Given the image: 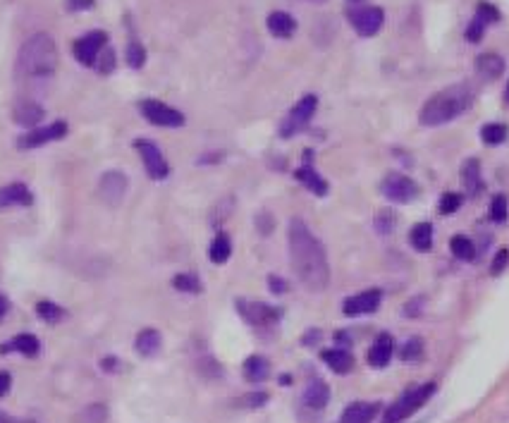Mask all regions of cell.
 Returning <instances> with one entry per match:
<instances>
[{
    "instance_id": "cell-1",
    "label": "cell",
    "mask_w": 509,
    "mask_h": 423,
    "mask_svg": "<svg viewBox=\"0 0 509 423\" xmlns=\"http://www.w3.org/2000/svg\"><path fill=\"white\" fill-rule=\"evenodd\" d=\"M290 261L294 273L311 292H323L330 282L328 256L318 237L301 218L290 220Z\"/></svg>"
},
{
    "instance_id": "cell-2",
    "label": "cell",
    "mask_w": 509,
    "mask_h": 423,
    "mask_svg": "<svg viewBox=\"0 0 509 423\" xmlns=\"http://www.w3.org/2000/svg\"><path fill=\"white\" fill-rule=\"evenodd\" d=\"M471 103H474V89L471 86L467 84L447 86V89L438 91L435 96L426 100L419 120L426 127H440V124L460 117L464 110H469Z\"/></svg>"
},
{
    "instance_id": "cell-3",
    "label": "cell",
    "mask_w": 509,
    "mask_h": 423,
    "mask_svg": "<svg viewBox=\"0 0 509 423\" xmlns=\"http://www.w3.org/2000/svg\"><path fill=\"white\" fill-rule=\"evenodd\" d=\"M58 69V46L50 34H34L24 41L17 55V72L22 77H53Z\"/></svg>"
},
{
    "instance_id": "cell-4",
    "label": "cell",
    "mask_w": 509,
    "mask_h": 423,
    "mask_svg": "<svg viewBox=\"0 0 509 423\" xmlns=\"http://www.w3.org/2000/svg\"><path fill=\"white\" fill-rule=\"evenodd\" d=\"M433 395H435V383H423V385H419V388L406 390L397 402H392V407H390L385 416H382V423H402L404 419H409V416L416 414Z\"/></svg>"
},
{
    "instance_id": "cell-5",
    "label": "cell",
    "mask_w": 509,
    "mask_h": 423,
    "mask_svg": "<svg viewBox=\"0 0 509 423\" xmlns=\"http://www.w3.org/2000/svg\"><path fill=\"white\" fill-rule=\"evenodd\" d=\"M316 108H318V96H313V93H306V96L301 98L299 103L290 110V115L282 120L280 134L287 139V137L297 134L299 129H304L306 124L311 122V117L316 115Z\"/></svg>"
},
{
    "instance_id": "cell-6",
    "label": "cell",
    "mask_w": 509,
    "mask_h": 423,
    "mask_svg": "<svg viewBox=\"0 0 509 423\" xmlns=\"http://www.w3.org/2000/svg\"><path fill=\"white\" fill-rule=\"evenodd\" d=\"M380 192H382V197L387 201H392V204H409V201L416 199L419 187H416V182H411L406 175L390 173L387 178L380 182Z\"/></svg>"
},
{
    "instance_id": "cell-7",
    "label": "cell",
    "mask_w": 509,
    "mask_h": 423,
    "mask_svg": "<svg viewBox=\"0 0 509 423\" xmlns=\"http://www.w3.org/2000/svg\"><path fill=\"white\" fill-rule=\"evenodd\" d=\"M134 149L139 151V156L144 161V168H146V173H148L151 180H165L168 178L170 166H168L165 156L160 153V149L156 146L153 141H148V139H136Z\"/></svg>"
},
{
    "instance_id": "cell-8",
    "label": "cell",
    "mask_w": 509,
    "mask_h": 423,
    "mask_svg": "<svg viewBox=\"0 0 509 423\" xmlns=\"http://www.w3.org/2000/svg\"><path fill=\"white\" fill-rule=\"evenodd\" d=\"M139 108H141V115L146 117L151 124H158V127H182V124H185V115H182L180 110L160 103V100L146 98L139 103Z\"/></svg>"
},
{
    "instance_id": "cell-9",
    "label": "cell",
    "mask_w": 509,
    "mask_h": 423,
    "mask_svg": "<svg viewBox=\"0 0 509 423\" xmlns=\"http://www.w3.org/2000/svg\"><path fill=\"white\" fill-rule=\"evenodd\" d=\"M127 185L129 182L120 170H108L98 182V199L110 208L120 206L124 194H127Z\"/></svg>"
},
{
    "instance_id": "cell-10",
    "label": "cell",
    "mask_w": 509,
    "mask_h": 423,
    "mask_svg": "<svg viewBox=\"0 0 509 423\" xmlns=\"http://www.w3.org/2000/svg\"><path fill=\"white\" fill-rule=\"evenodd\" d=\"M237 311L254 328H273L282 315L278 308L263 304V301H237Z\"/></svg>"
},
{
    "instance_id": "cell-11",
    "label": "cell",
    "mask_w": 509,
    "mask_h": 423,
    "mask_svg": "<svg viewBox=\"0 0 509 423\" xmlns=\"http://www.w3.org/2000/svg\"><path fill=\"white\" fill-rule=\"evenodd\" d=\"M108 43V34L105 31H91V34L81 36V39L74 43V58H77L81 65L93 67V62L100 55V50L105 48Z\"/></svg>"
},
{
    "instance_id": "cell-12",
    "label": "cell",
    "mask_w": 509,
    "mask_h": 423,
    "mask_svg": "<svg viewBox=\"0 0 509 423\" xmlns=\"http://www.w3.org/2000/svg\"><path fill=\"white\" fill-rule=\"evenodd\" d=\"M380 301H382V292H380V289H366V292L354 294V296H349V299H344L342 313L349 315V318L373 313V311H378Z\"/></svg>"
},
{
    "instance_id": "cell-13",
    "label": "cell",
    "mask_w": 509,
    "mask_h": 423,
    "mask_svg": "<svg viewBox=\"0 0 509 423\" xmlns=\"http://www.w3.org/2000/svg\"><path fill=\"white\" fill-rule=\"evenodd\" d=\"M67 137V124L65 122H53L48 127H39V129H31L29 134H24L17 146L20 149H39L43 144L50 141H60V139Z\"/></svg>"
},
{
    "instance_id": "cell-14",
    "label": "cell",
    "mask_w": 509,
    "mask_h": 423,
    "mask_svg": "<svg viewBox=\"0 0 509 423\" xmlns=\"http://www.w3.org/2000/svg\"><path fill=\"white\" fill-rule=\"evenodd\" d=\"M382 22H385V12H382L380 8H373V5L351 12V27H354L356 34H361V36L378 34Z\"/></svg>"
},
{
    "instance_id": "cell-15",
    "label": "cell",
    "mask_w": 509,
    "mask_h": 423,
    "mask_svg": "<svg viewBox=\"0 0 509 423\" xmlns=\"http://www.w3.org/2000/svg\"><path fill=\"white\" fill-rule=\"evenodd\" d=\"M43 115H46V110H43V105H39L36 100H20V103L15 105V110H12L15 124L27 129H34L43 120Z\"/></svg>"
},
{
    "instance_id": "cell-16",
    "label": "cell",
    "mask_w": 509,
    "mask_h": 423,
    "mask_svg": "<svg viewBox=\"0 0 509 423\" xmlns=\"http://www.w3.org/2000/svg\"><path fill=\"white\" fill-rule=\"evenodd\" d=\"M392 354H394V337L390 332H380L378 337H375L373 347L368 349V364L373 366V369H385Z\"/></svg>"
},
{
    "instance_id": "cell-17",
    "label": "cell",
    "mask_w": 509,
    "mask_h": 423,
    "mask_svg": "<svg viewBox=\"0 0 509 423\" xmlns=\"http://www.w3.org/2000/svg\"><path fill=\"white\" fill-rule=\"evenodd\" d=\"M380 402H354L342 412V423H373L380 414Z\"/></svg>"
},
{
    "instance_id": "cell-18",
    "label": "cell",
    "mask_w": 509,
    "mask_h": 423,
    "mask_svg": "<svg viewBox=\"0 0 509 423\" xmlns=\"http://www.w3.org/2000/svg\"><path fill=\"white\" fill-rule=\"evenodd\" d=\"M31 204H34V194H31L29 187L22 185V182H15V185L0 189V211L10 206H31Z\"/></svg>"
},
{
    "instance_id": "cell-19",
    "label": "cell",
    "mask_w": 509,
    "mask_h": 423,
    "mask_svg": "<svg viewBox=\"0 0 509 423\" xmlns=\"http://www.w3.org/2000/svg\"><path fill=\"white\" fill-rule=\"evenodd\" d=\"M41 349V342L39 337H34L31 332H22L17 335V337H12L10 342H5L0 347V354H10V352H20L24 357H36Z\"/></svg>"
},
{
    "instance_id": "cell-20",
    "label": "cell",
    "mask_w": 509,
    "mask_h": 423,
    "mask_svg": "<svg viewBox=\"0 0 509 423\" xmlns=\"http://www.w3.org/2000/svg\"><path fill=\"white\" fill-rule=\"evenodd\" d=\"M160 347H163V337H160L158 330H153V328H146V330H141L139 335H136V340H134L136 354L144 357V359L156 357L160 352Z\"/></svg>"
},
{
    "instance_id": "cell-21",
    "label": "cell",
    "mask_w": 509,
    "mask_h": 423,
    "mask_svg": "<svg viewBox=\"0 0 509 423\" xmlns=\"http://www.w3.org/2000/svg\"><path fill=\"white\" fill-rule=\"evenodd\" d=\"M320 359L328 364V369L332 373H339V376L349 373V371L354 369V357H351L347 349H339V347H335V349H325L323 354H320Z\"/></svg>"
},
{
    "instance_id": "cell-22",
    "label": "cell",
    "mask_w": 509,
    "mask_h": 423,
    "mask_svg": "<svg viewBox=\"0 0 509 423\" xmlns=\"http://www.w3.org/2000/svg\"><path fill=\"white\" fill-rule=\"evenodd\" d=\"M304 404L309 409H325L328 407V402H330V388H328V383H323V381H311L309 385H306V390H304Z\"/></svg>"
},
{
    "instance_id": "cell-23",
    "label": "cell",
    "mask_w": 509,
    "mask_h": 423,
    "mask_svg": "<svg viewBox=\"0 0 509 423\" xmlns=\"http://www.w3.org/2000/svg\"><path fill=\"white\" fill-rule=\"evenodd\" d=\"M268 31L278 39H290V36L297 31V22H294L292 15L287 12H273L268 17Z\"/></svg>"
},
{
    "instance_id": "cell-24",
    "label": "cell",
    "mask_w": 509,
    "mask_h": 423,
    "mask_svg": "<svg viewBox=\"0 0 509 423\" xmlns=\"http://www.w3.org/2000/svg\"><path fill=\"white\" fill-rule=\"evenodd\" d=\"M476 72L486 79H498L505 72V60L495 53H483L476 58Z\"/></svg>"
},
{
    "instance_id": "cell-25",
    "label": "cell",
    "mask_w": 509,
    "mask_h": 423,
    "mask_svg": "<svg viewBox=\"0 0 509 423\" xmlns=\"http://www.w3.org/2000/svg\"><path fill=\"white\" fill-rule=\"evenodd\" d=\"M270 373V364L266 357H249L247 361H244V378H247L249 383H263Z\"/></svg>"
},
{
    "instance_id": "cell-26",
    "label": "cell",
    "mask_w": 509,
    "mask_h": 423,
    "mask_svg": "<svg viewBox=\"0 0 509 423\" xmlns=\"http://www.w3.org/2000/svg\"><path fill=\"white\" fill-rule=\"evenodd\" d=\"M294 178H297L301 185H306L311 189L313 194H318V197H325L328 194V182H325L316 170L311 168H299L297 173H294Z\"/></svg>"
},
{
    "instance_id": "cell-27",
    "label": "cell",
    "mask_w": 509,
    "mask_h": 423,
    "mask_svg": "<svg viewBox=\"0 0 509 423\" xmlns=\"http://www.w3.org/2000/svg\"><path fill=\"white\" fill-rule=\"evenodd\" d=\"M409 242L411 246L416 251H431V246H433V225L431 223H419V225H414L411 227V232H409Z\"/></svg>"
},
{
    "instance_id": "cell-28",
    "label": "cell",
    "mask_w": 509,
    "mask_h": 423,
    "mask_svg": "<svg viewBox=\"0 0 509 423\" xmlns=\"http://www.w3.org/2000/svg\"><path fill=\"white\" fill-rule=\"evenodd\" d=\"M232 254V242H230V237L225 235V232H218L216 239H213V244H211V249H209V258L213 263H225L230 258Z\"/></svg>"
},
{
    "instance_id": "cell-29",
    "label": "cell",
    "mask_w": 509,
    "mask_h": 423,
    "mask_svg": "<svg viewBox=\"0 0 509 423\" xmlns=\"http://www.w3.org/2000/svg\"><path fill=\"white\" fill-rule=\"evenodd\" d=\"M105 421H108V407L100 402L89 404V407H84L74 416V423H105Z\"/></svg>"
},
{
    "instance_id": "cell-30",
    "label": "cell",
    "mask_w": 509,
    "mask_h": 423,
    "mask_svg": "<svg viewBox=\"0 0 509 423\" xmlns=\"http://www.w3.org/2000/svg\"><path fill=\"white\" fill-rule=\"evenodd\" d=\"M462 182H464V187H467L471 194H476L481 189V163L476 161V158H471V161L464 163Z\"/></svg>"
},
{
    "instance_id": "cell-31",
    "label": "cell",
    "mask_w": 509,
    "mask_h": 423,
    "mask_svg": "<svg viewBox=\"0 0 509 423\" xmlns=\"http://www.w3.org/2000/svg\"><path fill=\"white\" fill-rule=\"evenodd\" d=\"M450 249H452V254H455L457 258H462V261H474V258H476V246H474V242H471L469 237H464V235L452 237Z\"/></svg>"
},
{
    "instance_id": "cell-32",
    "label": "cell",
    "mask_w": 509,
    "mask_h": 423,
    "mask_svg": "<svg viewBox=\"0 0 509 423\" xmlns=\"http://www.w3.org/2000/svg\"><path fill=\"white\" fill-rule=\"evenodd\" d=\"M36 313H39V318L46 320L48 325L60 323V320L67 315L65 308L58 306V304H53V301H39V304H36Z\"/></svg>"
},
{
    "instance_id": "cell-33",
    "label": "cell",
    "mask_w": 509,
    "mask_h": 423,
    "mask_svg": "<svg viewBox=\"0 0 509 423\" xmlns=\"http://www.w3.org/2000/svg\"><path fill=\"white\" fill-rule=\"evenodd\" d=\"M481 139L488 146H498V144H502L507 139V127L500 122H490L481 129Z\"/></svg>"
},
{
    "instance_id": "cell-34",
    "label": "cell",
    "mask_w": 509,
    "mask_h": 423,
    "mask_svg": "<svg viewBox=\"0 0 509 423\" xmlns=\"http://www.w3.org/2000/svg\"><path fill=\"white\" fill-rule=\"evenodd\" d=\"M399 357H402V361H404V364L421 361V357H423V340H421V337H411V340H406V344L402 347Z\"/></svg>"
},
{
    "instance_id": "cell-35",
    "label": "cell",
    "mask_w": 509,
    "mask_h": 423,
    "mask_svg": "<svg viewBox=\"0 0 509 423\" xmlns=\"http://www.w3.org/2000/svg\"><path fill=\"white\" fill-rule=\"evenodd\" d=\"M172 287L180 289V292H189V294H199L201 292V280L192 273H180L172 277Z\"/></svg>"
},
{
    "instance_id": "cell-36",
    "label": "cell",
    "mask_w": 509,
    "mask_h": 423,
    "mask_svg": "<svg viewBox=\"0 0 509 423\" xmlns=\"http://www.w3.org/2000/svg\"><path fill=\"white\" fill-rule=\"evenodd\" d=\"M507 213H509L507 197H505V194H498V197L493 199V204H490V218H493L495 223H505Z\"/></svg>"
},
{
    "instance_id": "cell-37",
    "label": "cell",
    "mask_w": 509,
    "mask_h": 423,
    "mask_svg": "<svg viewBox=\"0 0 509 423\" xmlns=\"http://www.w3.org/2000/svg\"><path fill=\"white\" fill-rule=\"evenodd\" d=\"M127 62H129V67H134V69H139L144 62H146V50H144L139 41H131L127 46Z\"/></svg>"
},
{
    "instance_id": "cell-38",
    "label": "cell",
    "mask_w": 509,
    "mask_h": 423,
    "mask_svg": "<svg viewBox=\"0 0 509 423\" xmlns=\"http://www.w3.org/2000/svg\"><path fill=\"white\" fill-rule=\"evenodd\" d=\"M462 204H464V199L460 197V194L450 192V194H445V197L440 199V213H443V216H452V213L460 211Z\"/></svg>"
},
{
    "instance_id": "cell-39",
    "label": "cell",
    "mask_w": 509,
    "mask_h": 423,
    "mask_svg": "<svg viewBox=\"0 0 509 423\" xmlns=\"http://www.w3.org/2000/svg\"><path fill=\"white\" fill-rule=\"evenodd\" d=\"M93 67L98 69L100 74H108L112 72V67H115V53L112 50H100V55L96 58V62H93Z\"/></svg>"
},
{
    "instance_id": "cell-40",
    "label": "cell",
    "mask_w": 509,
    "mask_h": 423,
    "mask_svg": "<svg viewBox=\"0 0 509 423\" xmlns=\"http://www.w3.org/2000/svg\"><path fill=\"white\" fill-rule=\"evenodd\" d=\"M476 17L483 22V24H493V22H498L500 20V12L493 8L490 3H481L479 5V10H476Z\"/></svg>"
},
{
    "instance_id": "cell-41",
    "label": "cell",
    "mask_w": 509,
    "mask_h": 423,
    "mask_svg": "<svg viewBox=\"0 0 509 423\" xmlns=\"http://www.w3.org/2000/svg\"><path fill=\"white\" fill-rule=\"evenodd\" d=\"M483 29H486V24H483L479 17H474V20H471V24L467 27V41L479 43V41L483 39Z\"/></svg>"
},
{
    "instance_id": "cell-42",
    "label": "cell",
    "mask_w": 509,
    "mask_h": 423,
    "mask_svg": "<svg viewBox=\"0 0 509 423\" xmlns=\"http://www.w3.org/2000/svg\"><path fill=\"white\" fill-rule=\"evenodd\" d=\"M507 266H509V249H500V251H498V256L493 258V266H490V273H493V275H500Z\"/></svg>"
},
{
    "instance_id": "cell-43",
    "label": "cell",
    "mask_w": 509,
    "mask_h": 423,
    "mask_svg": "<svg viewBox=\"0 0 509 423\" xmlns=\"http://www.w3.org/2000/svg\"><path fill=\"white\" fill-rule=\"evenodd\" d=\"M266 402H268V393H251L247 397H242V407H249V409H259Z\"/></svg>"
},
{
    "instance_id": "cell-44",
    "label": "cell",
    "mask_w": 509,
    "mask_h": 423,
    "mask_svg": "<svg viewBox=\"0 0 509 423\" xmlns=\"http://www.w3.org/2000/svg\"><path fill=\"white\" fill-rule=\"evenodd\" d=\"M268 285H270V289H273L275 294H285L287 292V282L282 280V277H278V275H270L268 277Z\"/></svg>"
},
{
    "instance_id": "cell-45",
    "label": "cell",
    "mask_w": 509,
    "mask_h": 423,
    "mask_svg": "<svg viewBox=\"0 0 509 423\" xmlns=\"http://www.w3.org/2000/svg\"><path fill=\"white\" fill-rule=\"evenodd\" d=\"M375 225L380 227V232L385 235V232H390L394 227V216H390V213H382V216L375 220Z\"/></svg>"
},
{
    "instance_id": "cell-46",
    "label": "cell",
    "mask_w": 509,
    "mask_h": 423,
    "mask_svg": "<svg viewBox=\"0 0 509 423\" xmlns=\"http://www.w3.org/2000/svg\"><path fill=\"white\" fill-rule=\"evenodd\" d=\"M100 369H103L105 373H112V371H120V361H117L115 357H105L103 361H100Z\"/></svg>"
},
{
    "instance_id": "cell-47",
    "label": "cell",
    "mask_w": 509,
    "mask_h": 423,
    "mask_svg": "<svg viewBox=\"0 0 509 423\" xmlns=\"http://www.w3.org/2000/svg\"><path fill=\"white\" fill-rule=\"evenodd\" d=\"M93 8V0H67V10H89Z\"/></svg>"
},
{
    "instance_id": "cell-48",
    "label": "cell",
    "mask_w": 509,
    "mask_h": 423,
    "mask_svg": "<svg viewBox=\"0 0 509 423\" xmlns=\"http://www.w3.org/2000/svg\"><path fill=\"white\" fill-rule=\"evenodd\" d=\"M256 225H259V230L263 232V235H268L270 227H273V220H270V216H266V213H261V216L256 218Z\"/></svg>"
},
{
    "instance_id": "cell-49",
    "label": "cell",
    "mask_w": 509,
    "mask_h": 423,
    "mask_svg": "<svg viewBox=\"0 0 509 423\" xmlns=\"http://www.w3.org/2000/svg\"><path fill=\"white\" fill-rule=\"evenodd\" d=\"M10 385H12V376L8 373V371H0V397L8 395Z\"/></svg>"
},
{
    "instance_id": "cell-50",
    "label": "cell",
    "mask_w": 509,
    "mask_h": 423,
    "mask_svg": "<svg viewBox=\"0 0 509 423\" xmlns=\"http://www.w3.org/2000/svg\"><path fill=\"white\" fill-rule=\"evenodd\" d=\"M0 423H39V421H31V419H15V416L0 412Z\"/></svg>"
},
{
    "instance_id": "cell-51",
    "label": "cell",
    "mask_w": 509,
    "mask_h": 423,
    "mask_svg": "<svg viewBox=\"0 0 509 423\" xmlns=\"http://www.w3.org/2000/svg\"><path fill=\"white\" fill-rule=\"evenodd\" d=\"M8 311H10V301H8V296L0 294V320H3L5 315H8Z\"/></svg>"
},
{
    "instance_id": "cell-52",
    "label": "cell",
    "mask_w": 509,
    "mask_h": 423,
    "mask_svg": "<svg viewBox=\"0 0 509 423\" xmlns=\"http://www.w3.org/2000/svg\"><path fill=\"white\" fill-rule=\"evenodd\" d=\"M507 100H509V86H507Z\"/></svg>"
}]
</instances>
